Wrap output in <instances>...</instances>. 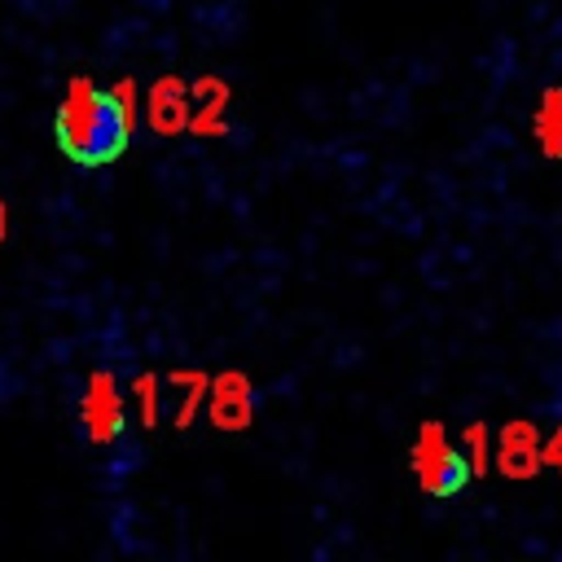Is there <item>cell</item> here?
<instances>
[{
    "mask_svg": "<svg viewBox=\"0 0 562 562\" xmlns=\"http://www.w3.org/2000/svg\"><path fill=\"white\" fill-rule=\"evenodd\" d=\"M53 140L79 167H110L114 158H123V149L132 140V114L119 92H110L92 79H75L66 88V97L57 101Z\"/></svg>",
    "mask_w": 562,
    "mask_h": 562,
    "instance_id": "obj_1",
    "label": "cell"
},
{
    "mask_svg": "<svg viewBox=\"0 0 562 562\" xmlns=\"http://www.w3.org/2000/svg\"><path fill=\"white\" fill-rule=\"evenodd\" d=\"M88 430L92 439H110L119 430V408H114V395H110V382H97L92 386V404H88Z\"/></svg>",
    "mask_w": 562,
    "mask_h": 562,
    "instance_id": "obj_4",
    "label": "cell"
},
{
    "mask_svg": "<svg viewBox=\"0 0 562 562\" xmlns=\"http://www.w3.org/2000/svg\"><path fill=\"white\" fill-rule=\"evenodd\" d=\"M0 237H4V206H0Z\"/></svg>",
    "mask_w": 562,
    "mask_h": 562,
    "instance_id": "obj_5",
    "label": "cell"
},
{
    "mask_svg": "<svg viewBox=\"0 0 562 562\" xmlns=\"http://www.w3.org/2000/svg\"><path fill=\"white\" fill-rule=\"evenodd\" d=\"M536 140H540V149H544L549 158L562 162V92H558V88H549V92L540 97V110H536Z\"/></svg>",
    "mask_w": 562,
    "mask_h": 562,
    "instance_id": "obj_3",
    "label": "cell"
},
{
    "mask_svg": "<svg viewBox=\"0 0 562 562\" xmlns=\"http://www.w3.org/2000/svg\"><path fill=\"white\" fill-rule=\"evenodd\" d=\"M413 474L426 487V496L448 501L470 483V461L439 426H426L417 435V443H413Z\"/></svg>",
    "mask_w": 562,
    "mask_h": 562,
    "instance_id": "obj_2",
    "label": "cell"
}]
</instances>
